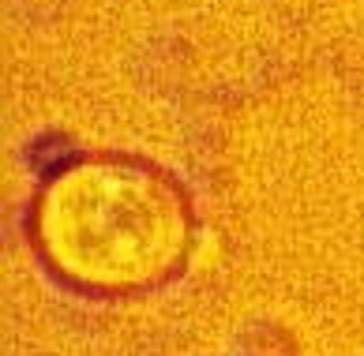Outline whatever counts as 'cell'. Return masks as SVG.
<instances>
[{
  "mask_svg": "<svg viewBox=\"0 0 364 356\" xmlns=\"http://www.w3.org/2000/svg\"><path fill=\"white\" fill-rule=\"evenodd\" d=\"M31 240L72 289L136 296L188 263L196 214L166 169L128 154H87L64 161L34 195Z\"/></svg>",
  "mask_w": 364,
  "mask_h": 356,
  "instance_id": "obj_1",
  "label": "cell"
}]
</instances>
